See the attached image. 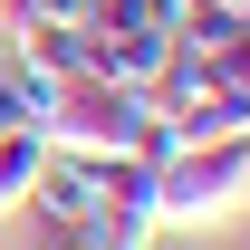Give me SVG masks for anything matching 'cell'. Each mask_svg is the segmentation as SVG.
I'll use <instances>...</instances> for the list:
<instances>
[{"mask_svg": "<svg viewBox=\"0 0 250 250\" xmlns=\"http://www.w3.org/2000/svg\"><path fill=\"white\" fill-rule=\"evenodd\" d=\"M96 0H10V29H87Z\"/></svg>", "mask_w": 250, "mask_h": 250, "instance_id": "6", "label": "cell"}, {"mask_svg": "<svg viewBox=\"0 0 250 250\" xmlns=\"http://www.w3.org/2000/svg\"><path fill=\"white\" fill-rule=\"evenodd\" d=\"M250 212V135H202L154 164V221L164 231H212Z\"/></svg>", "mask_w": 250, "mask_h": 250, "instance_id": "1", "label": "cell"}, {"mask_svg": "<svg viewBox=\"0 0 250 250\" xmlns=\"http://www.w3.org/2000/svg\"><path fill=\"white\" fill-rule=\"evenodd\" d=\"M39 116H48V87H29L20 67L0 58V135H10V125H39Z\"/></svg>", "mask_w": 250, "mask_h": 250, "instance_id": "7", "label": "cell"}, {"mask_svg": "<svg viewBox=\"0 0 250 250\" xmlns=\"http://www.w3.org/2000/svg\"><path fill=\"white\" fill-rule=\"evenodd\" d=\"M39 250H96L87 231H39Z\"/></svg>", "mask_w": 250, "mask_h": 250, "instance_id": "9", "label": "cell"}, {"mask_svg": "<svg viewBox=\"0 0 250 250\" xmlns=\"http://www.w3.org/2000/svg\"><path fill=\"white\" fill-rule=\"evenodd\" d=\"M39 164H48V135H39V125H10V135H0V212H29Z\"/></svg>", "mask_w": 250, "mask_h": 250, "instance_id": "4", "label": "cell"}, {"mask_svg": "<svg viewBox=\"0 0 250 250\" xmlns=\"http://www.w3.org/2000/svg\"><path fill=\"white\" fill-rule=\"evenodd\" d=\"M241 20H250V0H241Z\"/></svg>", "mask_w": 250, "mask_h": 250, "instance_id": "12", "label": "cell"}, {"mask_svg": "<svg viewBox=\"0 0 250 250\" xmlns=\"http://www.w3.org/2000/svg\"><path fill=\"white\" fill-rule=\"evenodd\" d=\"M154 116V96L145 87H106V77H58L48 87V116H39V135L58 145V154H87V164H106V154H135V125Z\"/></svg>", "mask_w": 250, "mask_h": 250, "instance_id": "2", "label": "cell"}, {"mask_svg": "<svg viewBox=\"0 0 250 250\" xmlns=\"http://www.w3.org/2000/svg\"><path fill=\"white\" fill-rule=\"evenodd\" d=\"M29 212H39V231H87V221L106 212V183H96V164L48 145V164H39V183H29Z\"/></svg>", "mask_w": 250, "mask_h": 250, "instance_id": "3", "label": "cell"}, {"mask_svg": "<svg viewBox=\"0 0 250 250\" xmlns=\"http://www.w3.org/2000/svg\"><path fill=\"white\" fill-rule=\"evenodd\" d=\"M0 39H10V0H0Z\"/></svg>", "mask_w": 250, "mask_h": 250, "instance_id": "11", "label": "cell"}, {"mask_svg": "<svg viewBox=\"0 0 250 250\" xmlns=\"http://www.w3.org/2000/svg\"><path fill=\"white\" fill-rule=\"evenodd\" d=\"M212 77H221V106H231V125L250 135V29L231 39V48H212Z\"/></svg>", "mask_w": 250, "mask_h": 250, "instance_id": "5", "label": "cell"}, {"mask_svg": "<svg viewBox=\"0 0 250 250\" xmlns=\"http://www.w3.org/2000/svg\"><path fill=\"white\" fill-rule=\"evenodd\" d=\"M183 10H241V0H183Z\"/></svg>", "mask_w": 250, "mask_h": 250, "instance_id": "10", "label": "cell"}, {"mask_svg": "<svg viewBox=\"0 0 250 250\" xmlns=\"http://www.w3.org/2000/svg\"><path fill=\"white\" fill-rule=\"evenodd\" d=\"M96 20H125V29H164V39H173L183 0H96Z\"/></svg>", "mask_w": 250, "mask_h": 250, "instance_id": "8", "label": "cell"}]
</instances>
